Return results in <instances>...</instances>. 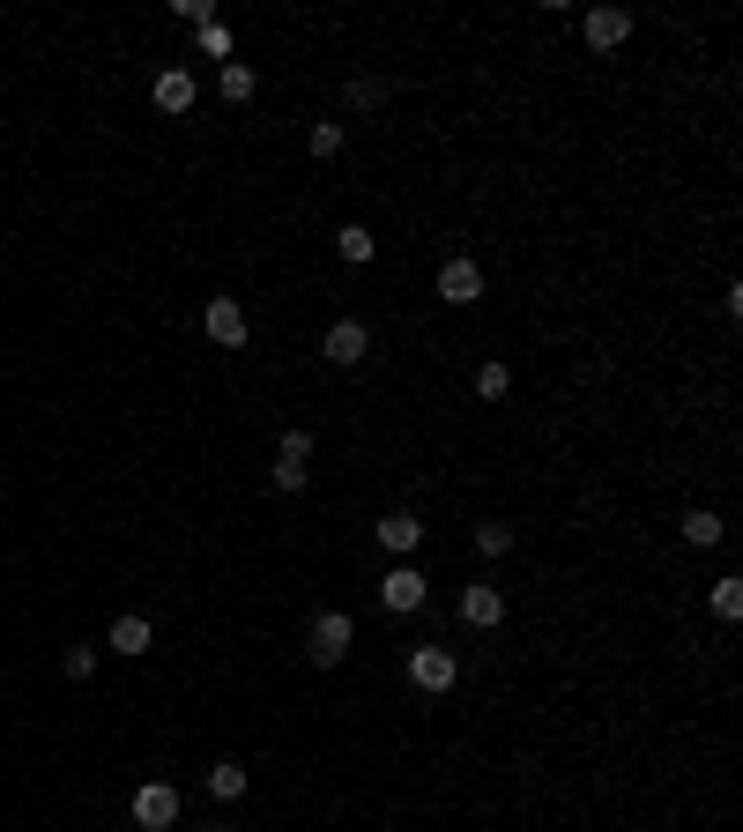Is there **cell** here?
<instances>
[{
  "label": "cell",
  "instance_id": "obj_1",
  "mask_svg": "<svg viewBox=\"0 0 743 832\" xmlns=\"http://www.w3.org/2000/svg\"><path fill=\"white\" fill-rule=\"evenodd\" d=\"M349 639H357V625H349L343 610H320V617H313V669H343Z\"/></svg>",
  "mask_w": 743,
  "mask_h": 832
},
{
  "label": "cell",
  "instance_id": "obj_20",
  "mask_svg": "<svg viewBox=\"0 0 743 832\" xmlns=\"http://www.w3.org/2000/svg\"><path fill=\"white\" fill-rule=\"evenodd\" d=\"M476 550H484V558H506V550H513V528H506V520H484V528H476Z\"/></svg>",
  "mask_w": 743,
  "mask_h": 832
},
{
  "label": "cell",
  "instance_id": "obj_14",
  "mask_svg": "<svg viewBox=\"0 0 743 832\" xmlns=\"http://www.w3.org/2000/svg\"><path fill=\"white\" fill-rule=\"evenodd\" d=\"M387 104V82L379 74H357V82H343V112H379Z\"/></svg>",
  "mask_w": 743,
  "mask_h": 832
},
{
  "label": "cell",
  "instance_id": "obj_5",
  "mask_svg": "<svg viewBox=\"0 0 743 832\" xmlns=\"http://www.w3.org/2000/svg\"><path fill=\"white\" fill-rule=\"evenodd\" d=\"M454 677H461V661L446 655V647H417L409 655V684L417 691H454Z\"/></svg>",
  "mask_w": 743,
  "mask_h": 832
},
{
  "label": "cell",
  "instance_id": "obj_17",
  "mask_svg": "<svg viewBox=\"0 0 743 832\" xmlns=\"http://www.w3.org/2000/svg\"><path fill=\"white\" fill-rule=\"evenodd\" d=\"M335 253H343L349 268H365V261H372V231H365V223H343V239H335Z\"/></svg>",
  "mask_w": 743,
  "mask_h": 832
},
{
  "label": "cell",
  "instance_id": "obj_21",
  "mask_svg": "<svg viewBox=\"0 0 743 832\" xmlns=\"http://www.w3.org/2000/svg\"><path fill=\"white\" fill-rule=\"evenodd\" d=\"M684 542L714 550V542H721V514H684Z\"/></svg>",
  "mask_w": 743,
  "mask_h": 832
},
{
  "label": "cell",
  "instance_id": "obj_6",
  "mask_svg": "<svg viewBox=\"0 0 743 832\" xmlns=\"http://www.w3.org/2000/svg\"><path fill=\"white\" fill-rule=\"evenodd\" d=\"M365 349H372V335H365V319H335V327H327V343H320V357L327 365H365Z\"/></svg>",
  "mask_w": 743,
  "mask_h": 832
},
{
  "label": "cell",
  "instance_id": "obj_7",
  "mask_svg": "<svg viewBox=\"0 0 743 832\" xmlns=\"http://www.w3.org/2000/svg\"><path fill=\"white\" fill-rule=\"evenodd\" d=\"M580 38H588L594 52H618L624 38H632V16H624V8H588V16H580Z\"/></svg>",
  "mask_w": 743,
  "mask_h": 832
},
{
  "label": "cell",
  "instance_id": "obj_10",
  "mask_svg": "<svg viewBox=\"0 0 743 832\" xmlns=\"http://www.w3.org/2000/svg\"><path fill=\"white\" fill-rule=\"evenodd\" d=\"M149 98H156V112H194V74H186V68H164L156 82H149Z\"/></svg>",
  "mask_w": 743,
  "mask_h": 832
},
{
  "label": "cell",
  "instance_id": "obj_19",
  "mask_svg": "<svg viewBox=\"0 0 743 832\" xmlns=\"http://www.w3.org/2000/svg\"><path fill=\"white\" fill-rule=\"evenodd\" d=\"M275 461H313V432H305V424H291V432H283V446H275Z\"/></svg>",
  "mask_w": 743,
  "mask_h": 832
},
{
  "label": "cell",
  "instance_id": "obj_4",
  "mask_svg": "<svg viewBox=\"0 0 743 832\" xmlns=\"http://www.w3.org/2000/svg\"><path fill=\"white\" fill-rule=\"evenodd\" d=\"M439 297H446V305H476V297H484V268H476L469 253L439 261Z\"/></svg>",
  "mask_w": 743,
  "mask_h": 832
},
{
  "label": "cell",
  "instance_id": "obj_12",
  "mask_svg": "<svg viewBox=\"0 0 743 832\" xmlns=\"http://www.w3.org/2000/svg\"><path fill=\"white\" fill-rule=\"evenodd\" d=\"M706 610H714L721 625H736V617H743V580H736V572H721L714 588H706Z\"/></svg>",
  "mask_w": 743,
  "mask_h": 832
},
{
  "label": "cell",
  "instance_id": "obj_11",
  "mask_svg": "<svg viewBox=\"0 0 743 832\" xmlns=\"http://www.w3.org/2000/svg\"><path fill=\"white\" fill-rule=\"evenodd\" d=\"M461 617H469L476 632H491L498 617H506V595L498 588H461Z\"/></svg>",
  "mask_w": 743,
  "mask_h": 832
},
{
  "label": "cell",
  "instance_id": "obj_9",
  "mask_svg": "<svg viewBox=\"0 0 743 832\" xmlns=\"http://www.w3.org/2000/svg\"><path fill=\"white\" fill-rule=\"evenodd\" d=\"M372 542H379V550H395V558L409 565V558H417V542H424V520H417V514H379Z\"/></svg>",
  "mask_w": 743,
  "mask_h": 832
},
{
  "label": "cell",
  "instance_id": "obj_13",
  "mask_svg": "<svg viewBox=\"0 0 743 832\" xmlns=\"http://www.w3.org/2000/svg\"><path fill=\"white\" fill-rule=\"evenodd\" d=\"M216 82H223V104H246L253 90H261V74H253L246 60H223V68H216Z\"/></svg>",
  "mask_w": 743,
  "mask_h": 832
},
{
  "label": "cell",
  "instance_id": "obj_27",
  "mask_svg": "<svg viewBox=\"0 0 743 832\" xmlns=\"http://www.w3.org/2000/svg\"><path fill=\"white\" fill-rule=\"evenodd\" d=\"M216 832H223V825H216Z\"/></svg>",
  "mask_w": 743,
  "mask_h": 832
},
{
  "label": "cell",
  "instance_id": "obj_22",
  "mask_svg": "<svg viewBox=\"0 0 743 832\" xmlns=\"http://www.w3.org/2000/svg\"><path fill=\"white\" fill-rule=\"evenodd\" d=\"M201 60H231V23H201Z\"/></svg>",
  "mask_w": 743,
  "mask_h": 832
},
{
  "label": "cell",
  "instance_id": "obj_18",
  "mask_svg": "<svg viewBox=\"0 0 743 832\" xmlns=\"http://www.w3.org/2000/svg\"><path fill=\"white\" fill-rule=\"evenodd\" d=\"M305 149H313V156H343V120H313Z\"/></svg>",
  "mask_w": 743,
  "mask_h": 832
},
{
  "label": "cell",
  "instance_id": "obj_3",
  "mask_svg": "<svg viewBox=\"0 0 743 832\" xmlns=\"http://www.w3.org/2000/svg\"><path fill=\"white\" fill-rule=\"evenodd\" d=\"M424 572L417 565H395V572H387V580H379V610H395V617H417L424 610Z\"/></svg>",
  "mask_w": 743,
  "mask_h": 832
},
{
  "label": "cell",
  "instance_id": "obj_16",
  "mask_svg": "<svg viewBox=\"0 0 743 832\" xmlns=\"http://www.w3.org/2000/svg\"><path fill=\"white\" fill-rule=\"evenodd\" d=\"M149 617H120V625H112V655H149Z\"/></svg>",
  "mask_w": 743,
  "mask_h": 832
},
{
  "label": "cell",
  "instance_id": "obj_24",
  "mask_svg": "<svg viewBox=\"0 0 743 832\" xmlns=\"http://www.w3.org/2000/svg\"><path fill=\"white\" fill-rule=\"evenodd\" d=\"M60 669H68L74 684H82V677H98V647H68V655H60Z\"/></svg>",
  "mask_w": 743,
  "mask_h": 832
},
{
  "label": "cell",
  "instance_id": "obj_26",
  "mask_svg": "<svg viewBox=\"0 0 743 832\" xmlns=\"http://www.w3.org/2000/svg\"><path fill=\"white\" fill-rule=\"evenodd\" d=\"M179 16L201 30V23H216V0H179Z\"/></svg>",
  "mask_w": 743,
  "mask_h": 832
},
{
  "label": "cell",
  "instance_id": "obj_15",
  "mask_svg": "<svg viewBox=\"0 0 743 832\" xmlns=\"http://www.w3.org/2000/svg\"><path fill=\"white\" fill-rule=\"evenodd\" d=\"M208 795H216V803H238V795H246V765L216 759V765H208Z\"/></svg>",
  "mask_w": 743,
  "mask_h": 832
},
{
  "label": "cell",
  "instance_id": "obj_8",
  "mask_svg": "<svg viewBox=\"0 0 743 832\" xmlns=\"http://www.w3.org/2000/svg\"><path fill=\"white\" fill-rule=\"evenodd\" d=\"M201 327H208V343L238 349V343H246V305H238V297H208V313H201Z\"/></svg>",
  "mask_w": 743,
  "mask_h": 832
},
{
  "label": "cell",
  "instance_id": "obj_25",
  "mask_svg": "<svg viewBox=\"0 0 743 832\" xmlns=\"http://www.w3.org/2000/svg\"><path fill=\"white\" fill-rule=\"evenodd\" d=\"M268 484L283 490V498H297V490L313 484V476H305V468H297V461H275V476H268Z\"/></svg>",
  "mask_w": 743,
  "mask_h": 832
},
{
  "label": "cell",
  "instance_id": "obj_23",
  "mask_svg": "<svg viewBox=\"0 0 743 832\" xmlns=\"http://www.w3.org/2000/svg\"><path fill=\"white\" fill-rule=\"evenodd\" d=\"M506 387H513V365H498V357H491V365L476 372V394H484V402H498Z\"/></svg>",
  "mask_w": 743,
  "mask_h": 832
},
{
  "label": "cell",
  "instance_id": "obj_2",
  "mask_svg": "<svg viewBox=\"0 0 743 832\" xmlns=\"http://www.w3.org/2000/svg\"><path fill=\"white\" fill-rule=\"evenodd\" d=\"M134 825H142V832L179 825V788L172 781H142V788H134Z\"/></svg>",
  "mask_w": 743,
  "mask_h": 832
}]
</instances>
